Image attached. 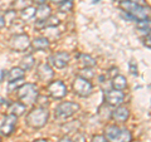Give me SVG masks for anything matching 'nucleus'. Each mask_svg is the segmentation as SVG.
<instances>
[{
	"label": "nucleus",
	"mask_w": 151,
	"mask_h": 142,
	"mask_svg": "<svg viewBox=\"0 0 151 142\" xmlns=\"http://www.w3.org/2000/svg\"><path fill=\"white\" fill-rule=\"evenodd\" d=\"M112 86L113 89H117V91H124V89L127 87V80L124 75L117 74L115 78H112Z\"/></svg>",
	"instance_id": "f3484780"
},
{
	"label": "nucleus",
	"mask_w": 151,
	"mask_h": 142,
	"mask_svg": "<svg viewBox=\"0 0 151 142\" xmlns=\"http://www.w3.org/2000/svg\"><path fill=\"white\" fill-rule=\"evenodd\" d=\"M105 99L107 102V105H110L112 107H120L122 105L125 99V94L122 91H117V89H111V91L106 92Z\"/></svg>",
	"instance_id": "9b49d317"
},
{
	"label": "nucleus",
	"mask_w": 151,
	"mask_h": 142,
	"mask_svg": "<svg viewBox=\"0 0 151 142\" xmlns=\"http://www.w3.org/2000/svg\"><path fill=\"white\" fill-rule=\"evenodd\" d=\"M73 91L79 97H88L92 93V83L88 79L78 75L73 82Z\"/></svg>",
	"instance_id": "0eeeda50"
},
{
	"label": "nucleus",
	"mask_w": 151,
	"mask_h": 142,
	"mask_svg": "<svg viewBox=\"0 0 151 142\" xmlns=\"http://www.w3.org/2000/svg\"><path fill=\"white\" fill-rule=\"evenodd\" d=\"M4 27H5V23H4V16L0 14V29H3Z\"/></svg>",
	"instance_id": "c9c22d12"
},
{
	"label": "nucleus",
	"mask_w": 151,
	"mask_h": 142,
	"mask_svg": "<svg viewBox=\"0 0 151 142\" xmlns=\"http://www.w3.org/2000/svg\"><path fill=\"white\" fill-rule=\"evenodd\" d=\"M92 142H107L106 137L102 136V135H97V136H93Z\"/></svg>",
	"instance_id": "c756f323"
},
{
	"label": "nucleus",
	"mask_w": 151,
	"mask_h": 142,
	"mask_svg": "<svg viewBox=\"0 0 151 142\" xmlns=\"http://www.w3.org/2000/svg\"><path fill=\"white\" fill-rule=\"evenodd\" d=\"M117 73H119V69H117V68H115V67H113V68H111L110 70H108V74H110L112 78H115L116 75H117Z\"/></svg>",
	"instance_id": "2f4dec72"
},
{
	"label": "nucleus",
	"mask_w": 151,
	"mask_h": 142,
	"mask_svg": "<svg viewBox=\"0 0 151 142\" xmlns=\"http://www.w3.org/2000/svg\"><path fill=\"white\" fill-rule=\"evenodd\" d=\"M27 111V106L23 105L20 102H15V103H12L10 106H9V112H10V115H14V116H23Z\"/></svg>",
	"instance_id": "dca6fc26"
},
{
	"label": "nucleus",
	"mask_w": 151,
	"mask_h": 142,
	"mask_svg": "<svg viewBox=\"0 0 151 142\" xmlns=\"http://www.w3.org/2000/svg\"><path fill=\"white\" fill-rule=\"evenodd\" d=\"M52 1H53L54 4H60V3H63L64 0H52Z\"/></svg>",
	"instance_id": "58836bf2"
},
{
	"label": "nucleus",
	"mask_w": 151,
	"mask_h": 142,
	"mask_svg": "<svg viewBox=\"0 0 151 142\" xmlns=\"http://www.w3.org/2000/svg\"><path fill=\"white\" fill-rule=\"evenodd\" d=\"M130 70H131V73H132V74H137V67L135 65L134 62H131V63H130Z\"/></svg>",
	"instance_id": "72a5a7b5"
},
{
	"label": "nucleus",
	"mask_w": 151,
	"mask_h": 142,
	"mask_svg": "<svg viewBox=\"0 0 151 142\" xmlns=\"http://www.w3.org/2000/svg\"><path fill=\"white\" fill-rule=\"evenodd\" d=\"M129 1L136 4V5H141V6H146V0H129Z\"/></svg>",
	"instance_id": "7c9ffc66"
},
{
	"label": "nucleus",
	"mask_w": 151,
	"mask_h": 142,
	"mask_svg": "<svg viewBox=\"0 0 151 142\" xmlns=\"http://www.w3.org/2000/svg\"><path fill=\"white\" fill-rule=\"evenodd\" d=\"M34 1L38 4V5H43V4L47 3V0H34Z\"/></svg>",
	"instance_id": "4c0bfd02"
},
{
	"label": "nucleus",
	"mask_w": 151,
	"mask_h": 142,
	"mask_svg": "<svg viewBox=\"0 0 151 142\" xmlns=\"http://www.w3.org/2000/svg\"><path fill=\"white\" fill-rule=\"evenodd\" d=\"M13 6L15 8V9H18V10L22 11L23 9L30 6V1H29V0H14Z\"/></svg>",
	"instance_id": "b1692460"
},
{
	"label": "nucleus",
	"mask_w": 151,
	"mask_h": 142,
	"mask_svg": "<svg viewBox=\"0 0 151 142\" xmlns=\"http://www.w3.org/2000/svg\"><path fill=\"white\" fill-rule=\"evenodd\" d=\"M145 45H147L151 48V32L147 33V35H146V38H145Z\"/></svg>",
	"instance_id": "473e14b6"
},
{
	"label": "nucleus",
	"mask_w": 151,
	"mask_h": 142,
	"mask_svg": "<svg viewBox=\"0 0 151 142\" xmlns=\"http://www.w3.org/2000/svg\"><path fill=\"white\" fill-rule=\"evenodd\" d=\"M107 142H131L132 135L131 132L125 128V127L120 126H108L105 130V135Z\"/></svg>",
	"instance_id": "f03ea898"
},
{
	"label": "nucleus",
	"mask_w": 151,
	"mask_h": 142,
	"mask_svg": "<svg viewBox=\"0 0 151 142\" xmlns=\"http://www.w3.org/2000/svg\"><path fill=\"white\" fill-rule=\"evenodd\" d=\"M111 117L113 121L119 122V123H122V122H126L127 120H129L130 117V111L127 110L126 107H117L115 111H113L111 113Z\"/></svg>",
	"instance_id": "ddd939ff"
},
{
	"label": "nucleus",
	"mask_w": 151,
	"mask_h": 142,
	"mask_svg": "<svg viewBox=\"0 0 151 142\" xmlns=\"http://www.w3.org/2000/svg\"><path fill=\"white\" fill-rule=\"evenodd\" d=\"M38 88L34 83H25L18 89V97L23 105L32 106L37 102L38 98Z\"/></svg>",
	"instance_id": "7ed1b4c3"
},
{
	"label": "nucleus",
	"mask_w": 151,
	"mask_h": 142,
	"mask_svg": "<svg viewBox=\"0 0 151 142\" xmlns=\"http://www.w3.org/2000/svg\"><path fill=\"white\" fill-rule=\"evenodd\" d=\"M32 42H30V38L28 34H17L12 37L10 42H9V45H10V49L14 50V52H18V53H20V52H24L27 50L28 48L30 47Z\"/></svg>",
	"instance_id": "423d86ee"
},
{
	"label": "nucleus",
	"mask_w": 151,
	"mask_h": 142,
	"mask_svg": "<svg viewBox=\"0 0 151 142\" xmlns=\"http://www.w3.org/2000/svg\"><path fill=\"white\" fill-rule=\"evenodd\" d=\"M92 1H93V3H98V1H100V0H92Z\"/></svg>",
	"instance_id": "79ce46f5"
},
{
	"label": "nucleus",
	"mask_w": 151,
	"mask_h": 142,
	"mask_svg": "<svg viewBox=\"0 0 151 142\" xmlns=\"http://www.w3.org/2000/svg\"><path fill=\"white\" fill-rule=\"evenodd\" d=\"M35 11H37V9L34 6H28L25 9H23V10L20 11V18L23 19V20H30V19H33L35 16Z\"/></svg>",
	"instance_id": "412c9836"
},
{
	"label": "nucleus",
	"mask_w": 151,
	"mask_h": 142,
	"mask_svg": "<svg viewBox=\"0 0 151 142\" xmlns=\"http://www.w3.org/2000/svg\"><path fill=\"white\" fill-rule=\"evenodd\" d=\"M115 1H120V3H124V1H127V0H115Z\"/></svg>",
	"instance_id": "a19ab883"
},
{
	"label": "nucleus",
	"mask_w": 151,
	"mask_h": 142,
	"mask_svg": "<svg viewBox=\"0 0 151 142\" xmlns=\"http://www.w3.org/2000/svg\"><path fill=\"white\" fill-rule=\"evenodd\" d=\"M9 80H17V79H24L25 77V70H23L20 67H14L9 70Z\"/></svg>",
	"instance_id": "a211bd4d"
},
{
	"label": "nucleus",
	"mask_w": 151,
	"mask_h": 142,
	"mask_svg": "<svg viewBox=\"0 0 151 142\" xmlns=\"http://www.w3.org/2000/svg\"><path fill=\"white\" fill-rule=\"evenodd\" d=\"M49 40L47 39L45 37H38V38H34V40L32 42V47L34 48L35 50H45L49 48Z\"/></svg>",
	"instance_id": "2eb2a0df"
},
{
	"label": "nucleus",
	"mask_w": 151,
	"mask_h": 142,
	"mask_svg": "<svg viewBox=\"0 0 151 142\" xmlns=\"http://www.w3.org/2000/svg\"><path fill=\"white\" fill-rule=\"evenodd\" d=\"M49 120V112L44 107H37L27 115V125L32 128H42Z\"/></svg>",
	"instance_id": "f257e3e1"
},
{
	"label": "nucleus",
	"mask_w": 151,
	"mask_h": 142,
	"mask_svg": "<svg viewBox=\"0 0 151 142\" xmlns=\"http://www.w3.org/2000/svg\"><path fill=\"white\" fill-rule=\"evenodd\" d=\"M47 91H48V93L54 99H62L68 93L67 86H65L62 80H54V82L49 83L48 87H47Z\"/></svg>",
	"instance_id": "6e6552de"
},
{
	"label": "nucleus",
	"mask_w": 151,
	"mask_h": 142,
	"mask_svg": "<svg viewBox=\"0 0 151 142\" xmlns=\"http://www.w3.org/2000/svg\"><path fill=\"white\" fill-rule=\"evenodd\" d=\"M0 142H1V136H0Z\"/></svg>",
	"instance_id": "37998d69"
},
{
	"label": "nucleus",
	"mask_w": 151,
	"mask_h": 142,
	"mask_svg": "<svg viewBox=\"0 0 151 142\" xmlns=\"http://www.w3.org/2000/svg\"><path fill=\"white\" fill-rule=\"evenodd\" d=\"M58 142H72V138H70L69 136H64V137H62Z\"/></svg>",
	"instance_id": "f704fd0d"
},
{
	"label": "nucleus",
	"mask_w": 151,
	"mask_h": 142,
	"mask_svg": "<svg viewBox=\"0 0 151 142\" xmlns=\"http://www.w3.org/2000/svg\"><path fill=\"white\" fill-rule=\"evenodd\" d=\"M17 122H18V117L9 113V115L4 118L3 123L0 125V135L9 137L14 132V130H15Z\"/></svg>",
	"instance_id": "9d476101"
},
{
	"label": "nucleus",
	"mask_w": 151,
	"mask_h": 142,
	"mask_svg": "<svg viewBox=\"0 0 151 142\" xmlns=\"http://www.w3.org/2000/svg\"><path fill=\"white\" fill-rule=\"evenodd\" d=\"M79 62L83 65V68H92L96 65V59L89 54H79Z\"/></svg>",
	"instance_id": "6ab92c4d"
},
{
	"label": "nucleus",
	"mask_w": 151,
	"mask_h": 142,
	"mask_svg": "<svg viewBox=\"0 0 151 142\" xmlns=\"http://www.w3.org/2000/svg\"><path fill=\"white\" fill-rule=\"evenodd\" d=\"M73 8V1L72 0H64L63 3H60L59 5V10L62 13H67V11H70Z\"/></svg>",
	"instance_id": "a878e982"
},
{
	"label": "nucleus",
	"mask_w": 151,
	"mask_h": 142,
	"mask_svg": "<svg viewBox=\"0 0 151 142\" xmlns=\"http://www.w3.org/2000/svg\"><path fill=\"white\" fill-rule=\"evenodd\" d=\"M50 15H52V9L49 5H47V4L39 5L37 9V11H35L37 22H45Z\"/></svg>",
	"instance_id": "4468645a"
},
{
	"label": "nucleus",
	"mask_w": 151,
	"mask_h": 142,
	"mask_svg": "<svg viewBox=\"0 0 151 142\" xmlns=\"http://www.w3.org/2000/svg\"><path fill=\"white\" fill-rule=\"evenodd\" d=\"M79 111V105L76 102H62L55 107L54 115L57 120H67Z\"/></svg>",
	"instance_id": "20e7f679"
},
{
	"label": "nucleus",
	"mask_w": 151,
	"mask_h": 142,
	"mask_svg": "<svg viewBox=\"0 0 151 142\" xmlns=\"http://www.w3.org/2000/svg\"><path fill=\"white\" fill-rule=\"evenodd\" d=\"M34 57H33L32 54H28L25 55L24 58L22 59V62H20V68L23 70H30L33 68V65H34Z\"/></svg>",
	"instance_id": "aec40b11"
},
{
	"label": "nucleus",
	"mask_w": 151,
	"mask_h": 142,
	"mask_svg": "<svg viewBox=\"0 0 151 142\" xmlns=\"http://www.w3.org/2000/svg\"><path fill=\"white\" fill-rule=\"evenodd\" d=\"M37 75L38 78H39L40 80H43V82H48V80H50L52 78H53L54 75V72H53V68L50 67L49 63H40L39 65H38L37 68Z\"/></svg>",
	"instance_id": "f8f14e48"
},
{
	"label": "nucleus",
	"mask_w": 151,
	"mask_h": 142,
	"mask_svg": "<svg viewBox=\"0 0 151 142\" xmlns=\"http://www.w3.org/2000/svg\"><path fill=\"white\" fill-rule=\"evenodd\" d=\"M5 75H6V70H0V82L4 79Z\"/></svg>",
	"instance_id": "e433bc0d"
},
{
	"label": "nucleus",
	"mask_w": 151,
	"mask_h": 142,
	"mask_svg": "<svg viewBox=\"0 0 151 142\" xmlns=\"http://www.w3.org/2000/svg\"><path fill=\"white\" fill-rule=\"evenodd\" d=\"M34 142H48L47 140H43V138H40V140H35Z\"/></svg>",
	"instance_id": "ea45409f"
},
{
	"label": "nucleus",
	"mask_w": 151,
	"mask_h": 142,
	"mask_svg": "<svg viewBox=\"0 0 151 142\" xmlns=\"http://www.w3.org/2000/svg\"><path fill=\"white\" fill-rule=\"evenodd\" d=\"M58 24H59V19L52 15L45 20V27H57Z\"/></svg>",
	"instance_id": "cd10ccee"
},
{
	"label": "nucleus",
	"mask_w": 151,
	"mask_h": 142,
	"mask_svg": "<svg viewBox=\"0 0 151 142\" xmlns=\"http://www.w3.org/2000/svg\"><path fill=\"white\" fill-rule=\"evenodd\" d=\"M72 142H86V137L82 133H77V132H76V136L72 138Z\"/></svg>",
	"instance_id": "c85d7f7f"
},
{
	"label": "nucleus",
	"mask_w": 151,
	"mask_h": 142,
	"mask_svg": "<svg viewBox=\"0 0 151 142\" xmlns=\"http://www.w3.org/2000/svg\"><path fill=\"white\" fill-rule=\"evenodd\" d=\"M23 82H24V79H17V80H12V82H9V84H8V92L12 93L14 89H19L23 86Z\"/></svg>",
	"instance_id": "393cba45"
},
{
	"label": "nucleus",
	"mask_w": 151,
	"mask_h": 142,
	"mask_svg": "<svg viewBox=\"0 0 151 142\" xmlns=\"http://www.w3.org/2000/svg\"><path fill=\"white\" fill-rule=\"evenodd\" d=\"M4 23H5L6 27H10L14 24V22H15L17 19V11L15 10H8L5 11V14H4Z\"/></svg>",
	"instance_id": "4be33fe9"
},
{
	"label": "nucleus",
	"mask_w": 151,
	"mask_h": 142,
	"mask_svg": "<svg viewBox=\"0 0 151 142\" xmlns=\"http://www.w3.org/2000/svg\"><path fill=\"white\" fill-rule=\"evenodd\" d=\"M70 60V55L68 52H57L49 57V64L58 69H63L68 65Z\"/></svg>",
	"instance_id": "1a4fd4ad"
},
{
	"label": "nucleus",
	"mask_w": 151,
	"mask_h": 142,
	"mask_svg": "<svg viewBox=\"0 0 151 142\" xmlns=\"http://www.w3.org/2000/svg\"><path fill=\"white\" fill-rule=\"evenodd\" d=\"M121 6L125 9L127 14H130V15L137 22L147 19V16H149V9L147 8L141 6V5H136V4L129 1V0L121 3Z\"/></svg>",
	"instance_id": "39448f33"
},
{
	"label": "nucleus",
	"mask_w": 151,
	"mask_h": 142,
	"mask_svg": "<svg viewBox=\"0 0 151 142\" xmlns=\"http://www.w3.org/2000/svg\"><path fill=\"white\" fill-rule=\"evenodd\" d=\"M137 29L140 32H144V33H150L151 32V20L150 19H144V20H139L137 24Z\"/></svg>",
	"instance_id": "5701e85b"
},
{
	"label": "nucleus",
	"mask_w": 151,
	"mask_h": 142,
	"mask_svg": "<svg viewBox=\"0 0 151 142\" xmlns=\"http://www.w3.org/2000/svg\"><path fill=\"white\" fill-rule=\"evenodd\" d=\"M78 127H79V123H78V121H73V122H69V123L65 125L63 128H65V131L67 132H77L78 130Z\"/></svg>",
	"instance_id": "bb28decb"
}]
</instances>
